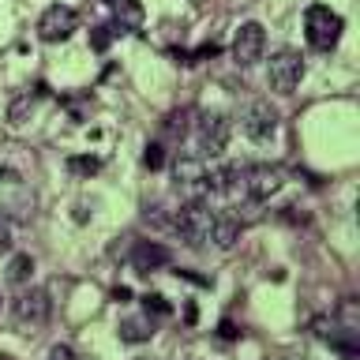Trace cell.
Returning <instances> with one entry per match:
<instances>
[{"label": "cell", "mask_w": 360, "mask_h": 360, "mask_svg": "<svg viewBox=\"0 0 360 360\" xmlns=\"http://www.w3.org/2000/svg\"><path fill=\"white\" fill-rule=\"evenodd\" d=\"M342 30H345L342 15H338V11H330L326 4H311L308 11H304V38H308V45H311L315 53L338 49Z\"/></svg>", "instance_id": "obj_1"}, {"label": "cell", "mask_w": 360, "mask_h": 360, "mask_svg": "<svg viewBox=\"0 0 360 360\" xmlns=\"http://www.w3.org/2000/svg\"><path fill=\"white\" fill-rule=\"evenodd\" d=\"M210 225H214V210H210L202 199H191L188 207L176 210V218H173V229H176V236H180L188 248L210 244Z\"/></svg>", "instance_id": "obj_2"}, {"label": "cell", "mask_w": 360, "mask_h": 360, "mask_svg": "<svg viewBox=\"0 0 360 360\" xmlns=\"http://www.w3.org/2000/svg\"><path fill=\"white\" fill-rule=\"evenodd\" d=\"M49 315H53V300L45 289H27L15 297V304H11V319H15V330H22V334L41 330V326L49 323Z\"/></svg>", "instance_id": "obj_3"}, {"label": "cell", "mask_w": 360, "mask_h": 360, "mask_svg": "<svg viewBox=\"0 0 360 360\" xmlns=\"http://www.w3.org/2000/svg\"><path fill=\"white\" fill-rule=\"evenodd\" d=\"M304 79V56L297 49H281L270 56L266 64V86L278 90V94H292Z\"/></svg>", "instance_id": "obj_4"}, {"label": "cell", "mask_w": 360, "mask_h": 360, "mask_svg": "<svg viewBox=\"0 0 360 360\" xmlns=\"http://www.w3.org/2000/svg\"><path fill=\"white\" fill-rule=\"evenodd\" d=\"M281 184H285V173H281L278 165H252V169H244V176H240V188L252 202H266L270 195L281 191Z\"/></svg>", "instance_id": "obj_5"}, {"label": "cell", "mask_w": 360, "mask_h": 360, "mask_svg": "<svg viewBox=\"0 0 360 360\" xmlns=\"http://www.w3.org/2000/svg\"><path fill=\"white\" fill-rule=\"evenodd\" d=\"M79 27V15H75V8H68V4H53V8H45L41 11V19H38V38L41 41H68L75 34Z\"/></svg>", "instance_id": "obj_6"}, {"label": "cell", "mask_w": 360, "mask_h": 360, "mask_svg": "<svg viewBox=\"0 0 360 360\" xmlns=\"http://www.w3.org/2000/svg\"><path fill=\"white\" fill-rule=\"evenodd\" d=\"M263 49H266L263 22H240V30H236V38H233V60L240 68H252V64L263 60Z\"/></svg>", "instance_id": "obj_7"}, {"label": "cell", "mask_w": 360, "mask_h": 360, "mask_svg": "<svg viewBox=\"0 0 360 360\" xmlns=\"http://www.w3.org/2000/svg\"><path fill=\"white\" fill-rule=\"evenodd\" d=\"M229 143V117L225 112H202L199 117V158H218Z\"/></svg>", "instance_id": "obj_8"}, {"label": "cell", "mask_w": 360, "mask_h": 360, "mask_svg": "<svg viewBox=\"0 0 360 360\" xmlns=\"http://www.w3.org/2000/svg\"><path fill=\"white\" fill-rule=\"evenodd\" d=\"M240 128H244L248 139L266 143L270 135L278 131V109L270 105V101H252V105L244 109V117H240Z\"/></svg>", "instance_id": "obj_9"}, {"label": "cell", "mask_w": 360, "mask_h": 360, "mask_svg": "<svg viewBox=\"0 0 360 360\" xmlns=\"http://www.w3.org/2000/svg\"><path fill=\"white\" fill-rule=\"evenodd\" d=\"M173 263V252H169L165 244H158V240H139L131 248V266L139 270V274H150V270H162Z\"/></svg>", "instance_id": "obj_10"}, {"label": "cell", "mask_w": 360, "mask_h": 360, "mask_svg": "<svg viewBox=\"0 0 360 360\" xmlns=\"http://www.w3.org/2000/svg\"><path fill=\"white\" fill-rule=\"evenodd\" d=\"M240 233H244V221L236 218V214H214L210 244H218V248H233L236 240H240Z\"/></svg>", "instance_id": "obj_11"}, {"label": "cell", "mask_w": 360, "mask_h": 360, "mask_svg": "<svg viewBox=\"0 0 360 360\" xmlns=\"http://www.w3.org/2000/svg\"><path fill=\"white\" fill-rule=\"evenodd\" d=\"M173 176H176V184H202V176H207V158H199V154H180L176 158V165H173Z\"/></svg>", "instance_id": "obj_12"}, {"label": "cell", "mask_w": 360, "mask_h": 360, "mask_svg": "<svg viewBox=\"0 0 360 360\" xmlns=\"http://www.w3.org/2000/svg\"><path fill=\"white\" fill-rule=\"evenodd\" d=\"M240 176H244L240 165H218V169L207 165L202 188H210V191H233V188H240Z\"/></svg>", "instance_id": "obj_13"}, {"label": "cell", "mask_w": 360, "mask_h": 360, "mask_svg": "<svg viewBox=\"0 0 360 360\" xmlns=\"http://www.w3.org/2000/svg\"><path fill=\"white\" fill-rule=\"evenodd\" d=\"M112 15H117V22H112L117 30H139L146 11L139 0H112Z\"/></svg>", "instance_id": "obj_14"}, {"label": "cell", "mask_w": 360, "mask_h": 360, "mask_svg": "<svg viewBox=\"0 0 360 360\" xmlns=\"http://www.w3.org/2000/svg\"><path fill=\"white\" fill-rule=\"evenodd\" d=\"M117 334H120V342H131V345L150 342V338H154V319H150V315H146V319H124L117 326Z\"/></svg>", "instance_id": "obj_15"}, {"label": "cell", "mask_w": 360, "mask_h": 360, "mask_svg": "<svg viewBox=\"0 0 360 360\" xmlns=\"http://www.w3.org/2000/svg\"><path fill=\"white\" fill-rule=\"evenodd\" d=\"M30 270H34V259L30 255H11L4 278L11 281V285H22V281H30Z\"/></svg>", "instance_id": "obj_16"}, {"label": "cell", "mask_w": 360, "mask_h": 360, "mask_svg": "<svg viewBox=\"0 0 360 360\" xmlns=\"http://www.w3.org/2000/svg\"><path fill=\"white\" fill-rule=\"evenodd\" d=\"M68 169H72L75 176H94L101 169V158H94V154H72V158H68Z\"/></svg>", "instance_id": "obj_17"}, {"label": "cell", "mask_w": 360, "mask_h": 360, "mask_svg": "<svg viewBox=\"0 0 360 360\" xmlns=\"http://www.w3.org/2000/svg\"><path fill=\"white\" fill-rule=\"evenodd\" d=\"M34 101H38L34 94H19L15 101H11V109H8V120H11V124H22V120L34 112Z\"/></svg>", "instance_id": "obj_18"}, {"label": "cell", "mask_w": 360, "mask_h": 360, "mask_svg": "<svg viewBox=\"0 0 360 360\" xmlns=\"http://www.w3.org/2000/svg\"><path fill=\"white\" fill-rule=\"evenodd\" d=\"M117 34H120V30L112 27V22H101V27H94V30H90V45H94L98 53H105V49H109V41L117 38Z\"/></svg>", "instance_id": "obj_19"}, {"label": "cell", "mask_w": 360, "mask_h": 360, "mask_svg": "<svg viewBox=\"0 0 360 360\" xmlns=\"http://www.w3.org/2000/svg\"><path fill=\"white\" fill-rule=\"evenodd\" d=\"M143 165H146V169H162V165H165V146H162V143H146Z\"/></svg>", "instance_id": "obj_20"}, {"label": "cell", "mask_w": 360, "mask_h": 360, "mask_svg": "<svg viewBox=\"0 0 360 360\" xmlns=\"http://www.w3.org/2000/svg\"><path fill=\"white\" fill-rule=\"evenodd\" d=\"M146 311H154V315H169L173 308L165 304V297H146Z\"/></svg>", "instance_id": "obj_21"}, {"label": "cell", "mask_w": 360, "mask_h": 360, "mask_svg": "<svg viewBox=\"0 0 360 360\" xmlns=\"http://www.w3.org/2000/svg\"><path fill=\"white\" fill-rule=\"evenodd\" d=\"M49 360H75V353H72V345H53Z\"/></svg>", "instance_id": "obj_22"}, {"label": "cell", "mask_w": 360, "mask_h": 360, "mask_svg": "<svg viewBox=\"0 0 360 360\" xmlns=\"http://www.w3.org/2000/svg\"><path fill=\"white\" fill-rule=\"evenodd\" d=\"M0 252H11V225L0 221Z\"/></svg>", "instance_id": "obj_23"}, {"label": "cell", "mask_w": 360, "mask_h": 360, "mask_svg": "<svg viewBox=\"0 0 360 360\" xmlns=\"http://www.w3.org/2000/svg\"><path fill=\"white\" fill-rule=\"evenodd\" d=\"M128 297H131V289H124V285H120V289H112V300H120V304H124Z\"/></svg>", "instance_id": "obj_24"}, {"label": "cell", "mask_w": 360, "mask_h": 360, "mask_svg": "<svg viewBox=\"0 0 360 360\" xmlns=\"http://www.w3.org/2000/svg\"><path fill=\"white\" fill-rule=\"evenodd\" d=\"M221 338H236V326H233L229 319H225V323H221Z\"/></svg>", "instance_id": "obj_25"}]
</instances>
